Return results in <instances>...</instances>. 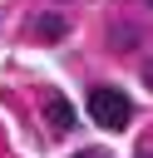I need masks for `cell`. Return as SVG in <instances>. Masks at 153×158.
I'll return each instance as SVG.
<instances>
[{"instance_id":"1","label":"cell","mask_w":153,"mask_h":158,"mask_svg":"<svg viewBox=\"0 0 153 158\" xmlns=\"http://www.w3.org/2000/svg\"><path fill=\"white\" fill-rule=\"evenodd\" d=\"M89 114H94V123L99 128H123L128 123V114H133V104H128V94H118V89H94L89 94Z\"/></svg>"},{"instance_id":"2","label":"cell","mask_w":153,"mask_h":158,"mask_svg":"<svg viewBox=\"0 0 153 158\" xmlns=\"http://www.w3.org/2000/svg\"><path fill=\"white\" fill-rule=\"evenodd\" d=\"M44 114H49V128H54V133H69V128H74V109H69V99H64V94H49Z\"/></svg>"},{"instance_id":"3","label":"cell","mask_w":153,"mask_h":158,"mask_svg":"<svg viewBox=\"0 0 153 158\" xmlns=\"http://www.w3.org/2000/svg\"><path fill=\"white\" fill-rule=\"evenodd\" d=\"M35 35H39V40H44V44H59V40H64V35H69V20H64V15H54V10H49V15H39V20H35Z\"/></svg>"},{"instance_id":"4","label":"cell","mask_w":153,"mask_h":158,"mask_svg":"<svg viewBox=\"0 0 153 158\" xmlns=\"http://www.w3.org/2000/svg\"><path fill=\"white\" fill-rule=\"evenodd\" d=\"M109 44L128 54V49H138V30H133V25H114V30H109Z\"/></svg>"},{"instance_id":"5","label":"cell","mask_w":153,"mask_h":158,"mask_svg":"<svg viewBox=\"0 0 153 158\" xmlns=\"http://www.w3.org/2000/svg\"><path fill=\"white\" fill-rule=\"evenodd\" d=\"M143 84H148V89H153V59H148V64H143Z\"/></svg>"},{"instance_id":"6","label":"cell","mask_w":153,"mask_h":158,"mask_svg":"<svg viewBox=\"0 0 153 158\" xmlns=\"http://www.w3.org/2000/svg\"><path fill=\"white\" fill-rule=\"evenodd\" d=\"M79 158H109V153H99V148H89V153H79Z\"/></svg>"},{"instance_id":"7","label":"cell","mask_w":153,"mask_h":158,"mask_svg":"<svg viewBox=\"0 0 153 158\" xmlns=\"http://www.w3.org/2000/svg\"><path fill=\"white\" fill-rule=\"evenodd\" d=\"M133 158H153V148H138V153H133Z\"/></svg>"},{"instance_id":"8","label":"cell","mask_w":153,"mask_h":158,"mask_svg":"<svg viewBox=\"0 0 153 158\" xmlns=\"http://www.w3.org/2000/svg\"><path fill=\"white\" fill-rule=\"evenodd\" d=\"M148 5H153V0H148Z\"/></svg>"}]
</instances>
